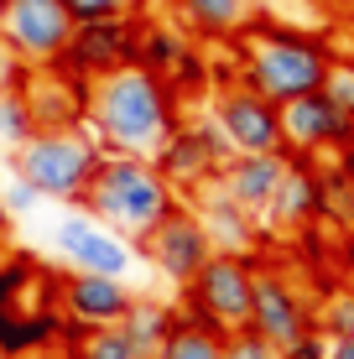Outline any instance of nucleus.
<instances>
[{
    "mask_svg": "<svg viewBox=\"0 0 354 359\" xmlns=\"http://www.w3.org/2000/svg\"><path fill=\"white\" fill-rule=\"evenodd\" d=\"M0 203H6V214H11V219H16V214H32V208L42 203V193H36L32 182H21L16 172H11V182L0 188Z\"/></svg>",
    "mask_w": 354,
    "mask_h": 359,
    "instance_id": "nucleus-32",
    "label": "nucleus"
},
{
    "mask_svg": "<svg viewBox=\"0 0 354 359\" xmlns=\"http://www.w3.org/2000/svg\"><path fill=\"white\" fill-rule=\"evenodd\" d=\"M250 333H261L276 354L292 349L302 333H313V307L297 292V281L271 261L255 255V292H250Z\"/></svg>",
    "mask_w": 354,
    "mask_h": 359,
    "instance_id": "nucleus-10",
    "label": "nucleus"
},
{
    "mask_svg": "<svg viewBox=\"0 0 354 359\" xmlns=\"http://www.w3.org/2000/svg\"><path fill=\"white\" fill-rule=\"evenodd\" d=\"M141 250V261L151 266V271H162L167 281L182 292L193 276H198L203 266H209V255H214V240H209V229H203V219H198V208L182 198V203L172 208V214L162 219L146 240L136 245Z\"/></svg>",
    "mask_w": 354,
    "mask_h": 359,
    "instance_id": "nucleus-9",
    "label": "nucleus"
},
{
    "mask_svg": "<svg viewBox=\"0 0 354 359\" xmlns=\"http://www.w3.org/2000/svg\"><path fill=\"white\" fill-rule=\"evenodd\" d=\"M313 328H318L323 339H354V287L328 297L318 313H313Z\"/></svg>",
    "mask_w": 354,
    "mask_h": 359,
    "instance_id": "nucleus-28",
    "label": "nucleus"
},
{
    "mask_svg": "<svg viewBox=\"0 0 354 359\" xmlns=\"http://www.w3.org/2000/svg\"><path fill=\"white\" fill-rule=\"evenodd\" d=\"M0 6H6V0H0Z\"/></svg>",
    "mask_w": 354,
    "mask_h": 359,
    "instance_id": "nucleus-38",
    "label": "nucleus"
},
{
    "mask_svg": "<svg viewBox=\"0 0 354 359\" xmlns=\"http://www.w3.org/2000/svg\"><path fill=\"white\" fill-rule=\"evenodd\" d=\"M136 302V287L120 276H94V271H63L57 276V307L68 323L83 328H115Z\"/></svg>",
    "mask_w": 354,
    "mask_h": 359,
    "instance_id": "nucleus-14",
    "label": "nucleus"
},
{
    "mask_svg": "<svg viewBox=\"0 0 354 359\" xmlns=\"http://www.w3.org/2000/svg\"><path fill=\"white\" fill-rule=\"evenodd\" d=\"M172 318H177V302H162V297H151V292H136V302H130V313L120 318V328H125V339L136 344L141 359H156V349H162L167 333H172Z\"/></svg>",
    "mask_w": 354,
    "mask_h": 359,
    "instance_id": "nucleus-22",
    "label": "nucleus"
},
{
    "mask_svg": "<svg viewBox=\"0 0 354 359\" xmlns=\"http://www.w3.org/2000/svg\"><path fill=\"white\" fill-rule=\"evenodd\" d=\"M141 27H146V16L83 21V27H73L68 47L47 68L68 73V79H79V83H94V79H104V73H115V68H130L136 53H141Z\"/></svg>",
    "mask_w": 354,
    "mask_h": 359,
    "instance_id": "nucleus-6",
    "label": "nucleus"
},
{
    "mask_svg": "<svg viewBox=\"0 0 354 359\" xmlns=\"http://www.w3.org/2000/svg\"><path fill=\"white\" fill-rule=\"evenodd\" d=\"M282 146L292 156L349 151V146H354V120L323 89L297 94V99H287V104H282Z\"/></svg>",
    "mask_w": 354,
    "mask_h": 359,
    "instance_id": "nucleus-13",
    "label": "nucleus"
},
{
    "mask_svg": "<svg viewBox=\"0 0 354 359\" xmlns=\"http://www.w3.org/2000/svg\"><path fill=\"white\" fill-rule=\"evenodd\" d=\"M349 151H354V146H349Z\"/></svg>",
    "mask_w": 354,
    "mask_h": 359,
    "instance_id": "nucleus-39",
    "label": "nucleus"
},
{
    "mask_svg": "<svg viewBox=\"0 0 354 359\" xmlns=\"http://www.w3.org/2000/svg\"><path fill=\"white\" fill-rule=\"evenodd\" d=\"M21 79H27V63H21L16 53H11L6 42H0V94H11V89H21Z\"/></svg>",
    "mask_w": 354,
    "mask_h": 359,
    "instance_id": "nucleus-33",
    "label": "nucleus"
},
{
    "mask_svg": "<svg viewBox=\"0 0 354 359\" xmlns=\"http://www.w3.org/2000/svg\"><path fill=\"white\" fill-rule=\"evenodd\" d=\"M47 271L36 255L27 250H6L0 255V323H6L16 307H42V302H27V292H32V281H42Z\"/></svg>",
    "mask_w": 354,
    "mask_h": 359,
    "instance_id": "nucleus-25",
    "label": "nucleus"
},
{
    "mask_svg": "<svg viewBox=\"0 0 354 359\" xmlns=\"http://www.w3.org/2000/svg\"><path fill=\"white\" fill-rule=\"evenodd\" d=\"M0 359H11V354H6V349H0Z\"/></svg>",
    "mask_w": 354,
    "mask_h": 359,
    "instance_id": "nucleus-37",
    "label": "nucleus"
},
{
    "mask_svg": "<svg viewBox=\"0 0 354 359\" xmlns=\"http://www.w3.org/2000/svg\"><path fill=\"white\" fill-rule=\"evenodd\" d=\"M172 27H182L193 42H229L250 27L261 11L255 0H167Z\"/></svg>",
    "mask_w": 354,
    "mask_h": 359,
    "instance_id": "nucleus-18",
    "label": "nucleus"
},
{
    "mask_svg": "<svg viewBox=\"0 0 354 359\" xmlns=\"http://www.w3.org/2000/svg\"><path fill=\"white\" fill-rule=\"evenodd\" d=\"M229 47H235V79L271 104L323 89V73L334 63L328 36L282 27V21H266V16H255L240 36H229Z\"/></svg>",
    "mask_w": 354,
    "mask_h": 359,
    "instance_id": "nucleus-2",
    "label": "nucleus"
},
{
    "mask_svg": "<svg viewBox=\"0 0 354 359\" xmlns=\"http://www.w3.org/2000/svg\"><path fill=\"white\" fill-rule=\"evenodd\" d=\"M63 307L57 302H42V307H16V313L0 323V349L11 359H53L57 344H63Z\"/></svg>",
    "mask_w": 354,
    "mask_h": 359,
    "instance_id": "nucleus-19",
    "label": "nucleus"
},
{
    "mask_svg": "<svg viewBox=\"0 0 354 359\" xmlns=\"http://www.w3.org/2000/svg\"><path fill=\"white\" fill-rule=\"evenodd\" d=\"M282 172H287V151H250V156H229L224 172L214 177V188L229 198V203H240L245 214L266 219V208H271L276 188H282Z\"/></svg>",
    "mask_w": 354,
    "mask_h": 359,
    "instance_id": "nucleus-16",
    "label": "nucleus"
},
{
    "mask_svg": "<svg viewBox=\"0 0 354 359\" xmlns=\"http://www.w3.org/2000/svg\"><path fill=\"white\" fill-rule=\"evenodd\" d=\"M323 94L354 120V53H334V63L323 73Z\"/></svg>",
    "mask_w": 354,
    "mask_h": 359,
    "instance_id": "nucleus-30",
    "label": "nucleus"
},
{
    "mask_svg": "<svg viewBox=\"0 0 354 359\" xmlns=\"http://www.w3.org/2000/svg\"><path fill=\"white\" fill-rule=\"evenodd\" d=\"M177 203H182V193L156 172V162L104 151V162H100V172H94V182H89V193H83L73 208L94 214L100 224H109L115 234H125V240L141 245Z\"/></svg>",
    "mask_w": 354,
    "mask_h": 359,
    "instance_id": "nucleus-3",
    "label": "nucleus"
},
{
    "mask_svg": "<svg viewBox=\"0 0 354 359\" xmlns=\"http://www.w3.org/2000/svg\"><path fill=\"white\" fill-rule=\"evenodd\" d=\"M193 198H198V219H203V229H209L214 250H255V240H261V219L255 214H245L240 203H229L214 182L198 188Z\"/></svg>",
    "mask_w": 354,
    "mask_h": 359,
    "instance_id": "nucleus-20",
    "label": "nucleus"
},
{
    "mask_svg": "<svg viewBox=\"0 0 354 359\" xmlns=\"http://www.w3.org/2000/svg\"><path fill=\"white\" fill-rule=\"evenodd\" d=\"M282 359H328V339L313 328V333H302L292 349H282Z\"/></svg>",
    "mask_w": 354,
    "mask_h": 359,
    "instance_id": "nucleus-34",
    "label": "nucleus"
},
{
    "mask_svg": "<svg viewBox=\"0 0 354 359\" xmlns=\"http://www.w3.org/2000/svg\"><path fill=\"white\" fill-rule=\"evenodd\" d=\"M188 120V104L172 94V83L146 73L141 63L130 68H115L104 79H94L89 89V120L83 126L94 130V141L104 151H120V156H146L151 162L172 130Z\"/></svg>",
    "mask_w": 354,
    "mask_h": 359,
    "instance_id": "nucleus-1",
    "label": "nucleus"
},
{
    "mask_svg": "<svg viewBox=\"0 0 354 359\" xmlns=\"http://www.w3.org/2000/svg\"><path fill=\"white\" fill-rule=\"evenodd\" d=\"M63 359H141L136 344L125 339V328H83V323H68L63 328V344H57Z\"/></svg>",
    "mask_w": 354,
    "mask_h": 359,
    "instance_id": "nucleus-23",
    "label": "nucleus"
},
{
    "mask_svg": "<svg viewBox=\"0 0 354 359\" xmlns=\"http://www.w3.org/2000/svg\"><path fill=\"white\" fill-rule=\"evenodd\" d=\"M214 126L224 130L229 151L235 156H250V151H287L282 146V104L261 99L245 83H224L214 89V104H209Z\"/></svg>",
    "mask_w": 354,
    "mask_h": 359,
    "instance_id": "nucleus-12",
    "label": "nucleus"
},
{
    "mask_svg": "<svg viewBox=\"0 0 354 359\" xmlns=\"http://www.w3.org/2000/svg\"><path fill=\"white\" fill-rule=\"evenodd\" d=\"M250 292H255V250H214L209 266L177 292V307L214 318L224 333L250 328Z\"/></svg>",
    "mask_w": 354,
    "mask_h": 359,
    "instance_id": "nucleus-5",
    "label": "nucleus"
},
{
    "mask_svg": "<svg viewBox=\"0 0 354 359\" xmlns=\"http://www.w3.org/2000/svg\"><path fill=\"white\" fill-rule=\"evenodd\" d=\"M11 240H16V219L6 214V203H0V255L11 250Z\"/></svg>",
    "mask_w": 354,
    "mask_h": 359,
    "instance_id": "nucleus-35",
    "label": "nucleus"
},
{
    "mask_svg": "<svg viewBox=\"0 0 354 359\" xmlns=\"http://www.w3.org/2000/svg\"><path fill=\"white\" fill-rule=\"evenodd\" d=\"M89 89L94 83H79L57 68H27L21 79V99H27L36 130H73L89 120Z\"/></svg>",
    "mask_w": 354,
    "mask_h": 359,
    "instance_id": "nucleus-15",
    "label": "nucleus"
},
{
    "mask_svg": "<svg viewBox=\"0 0 354 359\" xmlns=\"http://www.w3.org/2000/svg\"><path fill=\"white\" fill-rule=\"evenodd\" d=\"M36 135V120H32V109H27V99H21V89H11V94H0V146H27Z\"/></svg>",
    "mask_w": 354,
    "mask_h": 359,
    "instance_id": "nucleus-27",
    "label": "nucleus"
},
{
    "mask_svg": "<svg viewBox=\"0 0 354 359\" xmlns=\"http://www.w3.org/2000/svg\"><path fill=\"white\" fill-rule=\"evenodd\" d=\"M53 245H57V255H63L68 271H94V276H120V281H130V271L141 261L136 240L115 234L94 214H83V208H68L53 224Z\"/></svg>",
    "mask_w": 354,
    "mask_h": 359,
    "instance_id": "nucleus-7",
    "label": "nucleus"
},
{
    "mask_svg": "<svg viewBox=\"0 0 354 359\" xmlns=\"http://www.w3.org/2000/svg\"><path fill=\"white\" fill-rule=\"evenodd\" d=\"M318 214H323V172L313 167V156L287 151V172H282V188H276L271 208H266V224L271 229H302Z\"/></svg>",
    "mask_w": 354,
    "mask_h": 359,
    "instance_id": "nucleus-17",
    "label": "nucleus"
},
{
    "mask_svg": "<svg viewBox=\"0 0 354 359\" xmlns=\"http://www.w3.org/2000/svg\"><path fill=\"white\" fill-rule=\"evenodd\" d=\"M100 162H104V146L94 141L89 126L36 130L27 146L11 151V172H16L21 182H32L42 198H57V203H79V198L89 193Z\"/></svg>",
    "mask_w": 354,
    "mask_h": 359,
    "instance_id": "nucleus-4",
    "label": "nucleus"
},
{
    "mask_svg": "<svg viewBox=\"0 0 354 359\" xmlns=\"http://www.w3.org/2000/svg\"><path fill=\"white\" fill-rule=\"evenodd\" d=\"M224 359H282V354H276L271 344L261 339V333H250V328H235V333L224 339Z\"/></svg>",
    "mask_w": 354,
    "mask_h": 359,
    "instance_id": "nucleus-31",
    "label": "nucleus"
},
{
    "mask_svg": "<svg viewBox=\"0 0 354 359\" xmlns=\"http://www.w3.org/2000/svg\"><path fill=\"white\" fill-rule=\"evenodd\" d=\"M188 42H193V36L182 32V27H172V21H146V27H141V53H136V63H141L146 73H156V79H167V73L177 68V57L188 53Z\"/></svg>",
    "mask_w": 354,
    "mask_h": 359,
    "instance_id": "nucleus-24",
    "label": "nucleus"
},
{
    "mask_svg": "<svg viewBox=\"0 0 354 359\" xmlns=\"http://www.w3.org/2000/svg\"><path fill=\"white\" fill-rule=\"evenodd\" d=\"M328 359H354V339H328Z\"/></svg>",
    "mask_w": 354,
    "mask_h": 359,
    "instance_id": "nucleus-36",
    "label": "nucleus"
},
{
    "mask_svg": "<svg viewBox=\"0 0 354 359\" xmlns=\"http://www.w3.org/2000/svg\"><path fill=\"white\" fill-rule=\"evenodd\" d=\"M229 156H235V151H229L224 130L214 126V115H198V120H182V126L172 130V141H167L151 162H156V172H162L182 198H193L198 188H209L219 172H224Z\"/></svg>",
    "mask_w": 354,
    "mask_h": 359,
    "instance_id": "nucleus-8",
    "label": "nucleus"
},
{
    "mask_svg": "<svg viewBox=\"0 0 354 359\" xmlns=\"http://www.w3.org/2000/svg\"><path fill=\"white\" fill-rule=\"evenodd\" d=\"M167 83H172V94L182 104H193L198 94H214V57L203 53V42H188V53L177 57V68L167 73Z\"/></svg>",
    "mask_w": 354,
    "mask_h": 359,
    "instance_id": "nucleus-26",
    "label": "nucleus"
},
{
    "mask_svg": "<svg viewBox=\"0 0 354 359\" xmlns=\"http://www.w3.org/2000/svg\"><path fill=\"white\" fill-rule=\"evenodd\" d=\"M73 27L83 21H120V16H146V0H63Z\"/></svg>",
    "mask_w": 354,
    "mask_h": 359,
    "instance_id": "nucleus-29",
    "label": "nucleus"
},
{
    "mask_svg": "<svg viewBox=\"0 0 354 359\" xmlns=\"http://www.w3.org/2000/svg\"><path fill=\"white\" fill-rule=\"evenodd\" d=\"M73 36V16L63 0H6L0 6V42L27 68H47Z\"/></svg>",
    "mask_w": 354,
    "mask_h": 359,
    "instance_id": "nucleus-11",
    "label": "nucleus"
},
{
    "mask_svg": "<svg viewBox=\"0 0 354 359\" xmlns=\"http://www.w3.org/2000/svg\"><path fill=\"white\" fill-rule=\"evenodd\" d=\"M224 339L229 333L219 328L214 318H198V313H188V307H177L172 333H167V344L156 349V359H224Z\"/></svg>",
    "mask_w": 354,
    "mask_h": 359,
    "instance_id": "nucleus-21",
    "label": "nucleus"
}]
</instances>
